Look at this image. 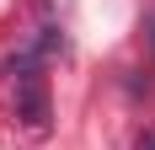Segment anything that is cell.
Masks as SVG:
<instances>
[{
    "mask_svg": "<svg viewBox=\"0 0 155 150\" xmlns=\"http://www.w3.org/2000/svg\"><path fill=\"white\" fill-rule=\"evenodd\" d=\"M16 102H21V113H27L32 129H43V123H48V97H43V86H38V75H27V80L16 86Z\"/></svg>",
    "mask_w": 155,
    "mask_h": 150,
    "instance_id": "6da1fadb",
    "label": "cell"
},
{
    "mask_svg": "<svg viewBox=\"0 0 155 150\" xmlns=\"http://www.w3.org/2000/svg\"><path fill=\"white\" fill-rule=\"evenodd\" d=\"M144 150H155V139H150V145H144Z\"/></svg>",
    "mask_w": 155,
    "mask_h": 150,
    "instance_id": "7a4b0ae2",
    "label": "cell"
}]
</instances>
